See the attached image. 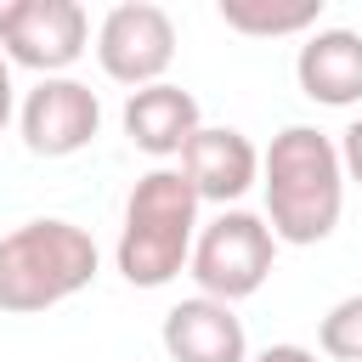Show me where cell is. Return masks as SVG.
<instances>
[{"label":"cell","instance_id":"7c38bea8","mask_svg":"<svg viewBox=\"0 0 362 362\" xmlns=\"http://www.w3.org/2000/svg\"><path fill=\"white\" fill-rule=\"evenodd\" d=\"M221 23L249 40H283V34H311L322 23V0H221Z\"/></svg>","mask_w":362,"mask_h":362},{"label":"cell","instance_id":"8992f818","mask_svg":"<svg viewBox=\"0 0 362 362\" xmlns=\"http://www.w3.org/2000/svg\"><path fill=\"white\" fill-rule=\"evenodd\" d=\"M96 62L113 85L147 90L164 85L170 62H175V23L164 6L153 0H124L96 23Z\"/></svg>","mask_w":362,"mask_h":362},{"label":"cell","instance_id":"30bf717a","mask_svg":"<svg viewBox=\"0 0 362 362\" xmlns=\"http://www.w3.org/2000/svg\"><path fill=\"white\" fill-rule=\"evenodd\" d=\"M204 130V113H198V96L192 90H181V85H147V90H130V102H124V136H130V147L136 153H147V158H181L187 153V141Z\"/></svg>","mask_w":362,"mask_h":362},{"label":"cell","instance_id":"277c9868","mask_svg":"<svg viewBox=\"0 0 362 362\" xmlns=\"http://www.w3.org/2000/svg\"><path fill=\"white\" fill-rule=\"evenodd\" d=\"M272 260H277V238L266 226V215L255 209H221L209 226H198L192 238V283L204 300H221V305H238L249 294H260V283L272 277Z\"/></svg>","mask_w":362,"mask_h":362},{"label":"cell","instance_id":"9a60e30c","mask_svg":"<svg viewBox=\"0 0 362 362\" xmlns=\"http://www.w3.org/2000/svg\"><path fill=\"white\" fill-rule=\"evenodd\" d=\"M11 113H17V85H11V62L0 57V130L11 124Z\"/></svg>","mask_w":362,"mask_h":362},{"label":"cell","instance_id":"52a82bcc","mask_svg":"<svg viewBox=\"0 0 362 362\" xmlns=\"http://www.w3.org/2000/svg\"><path fill=\"white\" fill-rule=\"evenodd\" d=\"M17 130H23V147L34 158H68V153H85L96 136H102V96L74 79V74H57V79H40L23 107H17Z\"/></svg>","mask_w":362,"mask_h":362},{"label":"cell","instance_id":"2e32d148","mask_svg":"<svg viewBox=\"0 0 362 362\" xmlns=\"http://www.w3.org/2000/svg\"><path fill=\"white\" fill-rule=\"evenodd\" d=\"M249 362H317V351H305V345H266V351L249 356Z\"/></svg>","mask_w":362,"mask_h":362},{"label":"cell","instance_id":"3957f363","mask_svg":"<svg viewBox=\"0 0 362 362\" xmlns=\"http://www.w3.org/2000/svg\"><path fill=\"white\" fill-rule=\"evenodd\" d=\"M96 272H102V249L85 226L62 215L23 221L0 238V311L6 317L51 311L79 288H90Z\"/></svg>","mask_w":362,"mask_h":362},{"label":"cell","instance_id":"9c48e42d","mask_svg":"<svg viewBox=\"0 0 362 362\" xmlns=\"http://www.w3.org/2000/svg\"><path fill=\"white\" fill-rule=\"evenodd\" d=\"M158 339H164L170 362H249V334H243L238 311L221 300H204V294L170 305Z\"/></svg>","mask_w":362,"mask_h":362},{"label":"cell","instance_id":"8fae6325","mask_svg":"<svg viewBox=\"0 0 362 362\" xmlns=\"http://www.w3.org/2000/svg\"><path fill=\"white\" fill-rule=\"evenodd\" d=\"M300 96L317 107H356L362 102V34L356 28H311L294 57Z\"/></svg>","mask_w":362,"mask_h":362},{"label":"cell","instance_id":"4fadbf2b","mask_svg":"<svg viewBox=\"0 0 362 362\" xmlns=\"http://www.w3.org/2000/svg\"><path fill=\"white\" fill-rule=\"evenodd\" d=\"M317 345H322V356H334V362H362V294H345V300H334V305L322 311Z\"/></svg>","mask_w":362,"mask_h":362},{"label":"cell","instance_id":"7a4b0ae2","mask_svg":"<svg viewBox=\"0 0 362 362\" xmlns=\"http://www.w3.org/2000/svg\"><path fill=\"white\" fill-rule=\"evenodd\" d=\"M198 192L175 164H153L130 198H124V226L113 243V266L130 288H164L187 272L192 238H198Z\"/></svg>","mask_w":362,"mask_h":362},{"label":"cell","instance_id":"6da1fadb","mask_svg":"<svg viewBox=\"0 0 362 362\" xmlns=\"http://www.w3.org/2000/svg\"><path fill=\"white\" fill-rule=\"evenodd\" d=\"M260 192H266V226L277 243L311 249L334 238L345 215V170H339L334 136H322L317 124H283L260 153Z\"/></svg>","mask_w":362,"mask_h":362},{"label":"cell","instance_id":"5bb4252c","mask_svg":"<svg viewBox=\"0 0 362 362\" xmlns=\"http://www.w3.org/2000/svg\"><path fill=\"white\" fill-rule=\"evenodd\" d=\"M334 147H339V170H345V181H351V187H362V119H351V124H345V136H339Z\"/></svg>","mask_w":362,"mask_h":362},{"label":"cell","instance_id":"5b68a950","mask_svg":"<svg viewBox=\"0 0 362 362\" xmlns=\"http://www.w3.org/2000/svg\"><path fill=\"white\" fill-rule=\"evenodd\" d=\"M90 51V17L79 0H0V57L40 79L68 74Z\"/></svg>","mask_w":362,"mask_h":362},{"label":"cell","instance_id":"ba28073f","mask_svg":"<svg viewBox=\"0 0 362 362\" xmlns=\"http://www.w3.org/2000/svg\"><path fill=\"white\" fill-rule=\"evenodd\" d=\"M175 170L187 175V187L198 192V204L238 209V198L249 187H260V147L243 130H232V124H204L187 141V153H181Z\"/></svg>","mask_w":362,"mask_h":362}]
</instances>
